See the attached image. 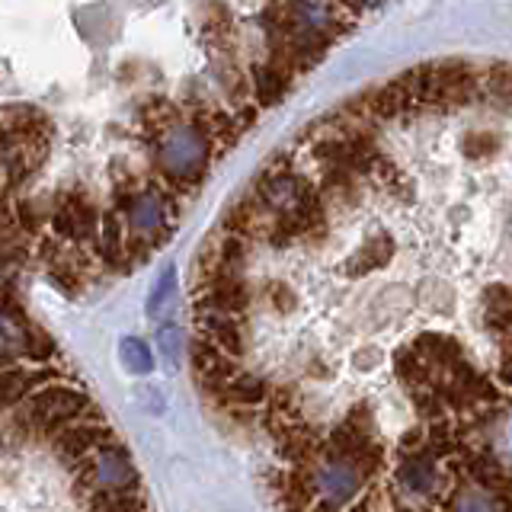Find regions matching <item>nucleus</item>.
Instances as JSON below:
<instances>
[{
    "label": "nucleus",
    "mask_w": 512,
    "mask_h": 512,
    "mask_svg": "<svg viewBox=\"0 0 512 512\" xmlns=\"http://www.w3.org/2000/svg\"><path fill=\"white\" fill-rule=\"evenodd\" d=\"M29 324V317L13 320V317H0V368L20 365L16 359H23V330Z\"/></svg>",
    "instance_id": "nucleus-6"
},
{
    "label": "nucleus",
    "mask_w": 512,
    "mask_h": 512,
    "mask_svg": "<svg viewBox=\"0 0 512 512\" xmlns=\"http://www.w3.org/2000/svg\"><path fill=\"white\" fill-rule=\"evenodd\" d=\"M119 352H122V362H125V368H132V372H151V352H148V346H144L141 340H122V346H119Z\"/></svg>",
    "instance_id": "nucleus-7"
},
{
    "label": "nucleus",
    "mask_w": 512,
    "mask_h": 512,
    "mask_svg": "<svg viewBox=\"0 0 512 512\" xmlns=\"http://www.w3.org/2000/svg\"><path fill=\"white\" fill-rule=\"evenodd\" d=\"M52 381H61L55 375V368L48 365H10V368H0V410H16L36 394L39 388Z\"/></svg>",
    "instance_id": "nucleus-3"
},
{
    "label": "nucleus",
    "mask_w": 512,
    "mask_h": 512,
    "mask_svg": "<svg viewBox=\"0 0 512 512\" xmlns=\"http://www.w3.org/2000/svg\"><path fill=\"white\" fill-rule=\"evenodd\" d=\"M202 400L266 461L512 413V61L381 77L272 151L192 263Z\"/></svg>",
    "instance_id": "nucleus-1"
},
{
    "label": "nucleus",
    "mask_w": 512,
    "mask_h": 512,
    "mask_svg": "<svg viewBox=\"0 0 512 512\" xmlns=\"http://www.w3.org/2000/svg\"><path fill=\"white\" fill-rule=\"evenodd\" d=\"M170 288H173V272L167 269V272H164V279H160V285H157V292L151 295V314L160 308V304H164V298L170 295Z\"/></svg>",
    "instance_id": "nucleus-8"
},
{
    "label": "nucleus",
    "mask_w": 512,
    "mask_h": 512,
    "mask_svg": "<svg viewBox=\"0 0 512 512\" xmlns=\"http://www.w3.org/2000/svg\"><path fill=\"white\" fill-rule=\"evenodd\" d=\"M93 404L90 394L74 381H52L32 394L23 410L29 413L32 426H36L39 436H58L64 426L77 423L80 416L87 413V407Z\"/></svg>",
    "instance_id": "nucleus-2"
},
{
    "label": "nucleus",
    "mask_w": 512,
    "mask_h": 512,
    "mask_svg": "<svg viewBox=\"0 0 512 512\" xmlns=\"http://www.w3.org/2000/svg\"><path fill=\"white\" fill-rule=\"evenodd\" d=\"M32 436H39L36 426H32L29 413L23 407H16L10 420L0 426V452H20L32 442Z\"/></svg>",
    "instance_id": "nucleus-5"
},
{
    "label": "nucleus",
    "mask_w": 512,
    "mask_h": 512,
    "mask_svg": "<svg viewBox=\"0 0 512 512\" xmlns=\"http://www.w3.org/2000/svg\"><path fill=\"white\" fill-rule=\"evenodd\" d=\"M55 356H58V346H55V340H52V333H45L39 324H26V330H23V359H29L32 365H52L55 362Z\"/></svg>",
    "instance_id": "nucleus-4"
}]
</instances>
